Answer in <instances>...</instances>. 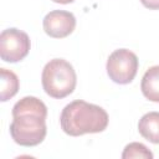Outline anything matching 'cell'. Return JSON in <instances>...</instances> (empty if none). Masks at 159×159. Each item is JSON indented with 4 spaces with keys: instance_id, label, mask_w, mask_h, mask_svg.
<instances>
[{
    "instance_id": "8",
    "label": "cell",
    "mask_w": 159,
    "mask_h": 159,
    "mask_svg": "<svg viewBox=\"0 0 159 159\" xmlns=\"http://www.w3.org/2000/svg\"><path fill=\"white\" fill-rule=\"evenodd\" d=\"M138 130L144 139L159 144V112L145 113L139 119Z\"/></svg>"
},
{
    "instance_id": "11",
    "label": "cell",
    "mask_w": 159,
    "mask_h": 159,
    "mask_svg": "<svg viewBox=\"0 0 159 159\" xmlns=\"http://www.w3.org/2000/svg\"><path fill=\"white\" fill-rule=\"evenodd\" d=\"M123 159H152L153 153L142 143L133 142L125 145L123 153H122Z\"/></svg>"
},
{
    "instance_id": "4",
    "label": "cell",
    "mask_w": 159,
    "mask_h": 159,
    "mask_svg": "<svg viewBox=\"0 0 159 159\" xmlns=\"http://www.w3.org/2000/svg\"><path fill=\"white\" fill-rule=\"evenodd\" d=\"M106 70L113 82L119 84L130 83L138 71V57L127 48H118L109 55Z\"/></svg>"
},
{
    "instance_id": "2",
    "label": "cell",
    "mask_w": 159,
    "mask_h": 159,
    "mask_svg": "<svg viewBox=\"0 0 159 159\" xmlns=\"http://www.w3.org/2000/svg\"><path fill=\"white\" fill-rule=\"evenodd\" d=\"M42 87L52 98H65L76 87V72L70 62L62 58H53L42 70Z\"/></svg>"
},
{
    "instance_id": "3",
    "label": "cell",
    "mask_w": 159,
    "mask_h": 159,
    "mask_svg": "<svg viewBox=\"0 0 159 159\" xmlns=\"http://www.w3.org/2000/svg\"><path fill=\"white\" fill-rule=\"evenodd\" d=\"M46 118L37 114H21L14 117L10 124V134L15 143L22 147L40 144L47 133Z\"/></svg>"
},
{
    "instance_id": "12",
    "label": "cell",
    "mask_w": 159,
    "mask_h": 159,
    "mask_svg": "<svg viewBox=\"0 0 159 159\" xmlns=\"http://www.w3.org/2000/svg\"><path fill=\"white\" fill-rule=\"evenodd\" d=\"M140 2L150 10H159V0H140Z\"/></svg>"
},
{
    "instance_id": "9",
    "label": "cell",
    "mask_w": 159,
    "mask_h": 159,
    "mask_svg": "<svg viewBox=\"0 0 159 159\" xmlns=\"http://www.w3.org/2000/svg\"><path fill=\"white\" fill-rule=\"evenodd\" d=\"M140 88L147 99L159 102V66H152L145 71Z\"/></svg>"
},
{
    "instance_id": "5",
    "label": "cell",
    "mask_w": 159,
    "mask_h": 159,
    "mask_svg": "<svg viewBox=\"0 0 159 159\" xmlns=\"http://www.w3.org/2000/svg\"><path fill=\"white\" fill-rule=\"evenodd\" d=\"M30 46L27 34L15 27L6 29L0 35V57L6 62H17L26 57Z\"/></svg>"
},
{
    "instance_id": "1",
    "label": "cell",
    "mask_w": 159,
    "mask_h": 159,
    "mask_svg": "<svg viewBox=\"0 0 159 159\" xmlns=\"http://www.w3.org/2000/svg\"><path fill=\"white\" fill-rule=\"evenodd\" d=\"M108 114L102 107L76 99L62 109L60 123L66 134L78 137L103 132L108 125Z\"/></svg>"
},
{
    "instance_id": "7",
    "label": "cell",
    "mask_w": 159,
    "mask_h": 159,
    "mask_svg": "<svg viewBox=\"0 0 159 159\" xmlns=\"http://www.w3.org/2000/svg\"><path fill=\"white\" fill-rule=\"evenodd\" d=\"M21 114H37L43 118L47 117V107L46 104L32 96H26L15 103L12 107V118Z\"/></svg>"
},
{
    "instance_id": "10",
    "label": "cell",
    "mask_w": 159,
    "mask_h": 159,
    "mask_svg": "<svg viewBox=\"0 0 159 159\" xmlns=\"http://www.w3.org/2000/svg\"><path fill=\"white\" fill-rule=\"evenodd\" d=\"M19 91L17 76L6 68H0V99L2 102L12 98Z\"/></svg>"
},
{
    "instance_id": "6",
    "label": "cell",
    "mask_w": 159,
    "mask_h": 159,
    "mask_svg": "<svg viewBox=\"0 0 159 159\" xmlns=\"http://www.w3.org/2000/svg\"><path fill=\"white\" fill-rule=\"evenodd\" d=\"M43 30L45 32L55 39H62L72 34L76 27V17L72 12L65 10L50 11L43 17Z\"/></svg>"
},
{
    "instance_id": "13",
    "label": "cell",
    "mask_w": 159,
    "mask_h": 159,
    "mask_svg": "<svg viewBox=\"0 0 159 159\" xmlns=\"http://www.w3.org/2000/svg\"><path fill=\"white\" fill-rule=\"evenodd\" d=\"M53 2H57V4H70V2H72V1H75V0H52Z\"/></svg>"
}]
</instances>
